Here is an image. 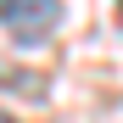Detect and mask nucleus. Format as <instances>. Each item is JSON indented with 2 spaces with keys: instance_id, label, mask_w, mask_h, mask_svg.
<instances>
[{
  "instance_id": "f257e3e1",
  "label": "nucleus",
  "mask_w": 123,
  "mask_h": 123,
  "mask_svg": "<svg viewBox=\"0 0 123 123\" xmlns=\"http://www.w3.org/2000/svg\"><path fill=\"white\" fill-rule=\"evenodd\" d=\"M0 23L17 50H39L62 28V0H0Z\"/></svg>"
},
{
  "instance_id": "f03ea898",
  "label": "nucleus",
  "mask_w": 123,
  "mask_h": 123,
  "mask_svg": "<svg viewBox=\"0 0 123 123\" xmlns=\"http://www.w3.org/2000/svg\"><path fill=\"white\" fill-rule=\"evenodd\" d=\"M6 123H17V117H6Z\"/></svg>"
}]
</instances>
